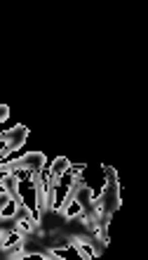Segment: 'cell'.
I'll use <instances>...</instances> for the list:
<instances>
[{
    "label": "cell",
    "mask_w": 148,
    "mask_h": 260,
    "mask_svg": "<svg viewBox=\"0 0 148 260\" xmlns=\"http://www.w3.org/2000/svg\"><path fill=\"white\" fill-rule=\"evenodd\" d=\"M68 246L73 248L82 260H94L101 253L99 248H96V241L89 239V237H68Z\"/></svg>",
    "instance_id": "cell-1"
},
{
    "label": "cell",
    "mask_w": 148,
    "mask_h": 260,
    "mask_svg": "<svg viewBox=\"0 0 148 260\" xmlns=\"http://www.w3.org/2000/svg\"><path fill=\"white\" fill-rule=\"evenodd\" d=\"M68 166H71V161H68L66 156L54 158L52 168H50V180H47V185H50V187H59L61 178H64V175H66V171H68Z\"/></svg>",
    "instance_id": "cell-2"
},
{
    "label": "cell",
    "mask_w": 148,
    "mask_h": 260,
    "mask_svg": "<svg viewBox=\"0 0 148 260\" xmlns=\"http://www.w3.org/2000/svg\"><path fill=\"white\" fill-rule=\"evenodd\" d=\"M85 211H87V208L82 206L80 197H78V199H73V201H71V204H68L66 208H64V211H61V215H64L66 220H73V218H80V215H82Z\"/></svg>",
    "instance_id": "cell-3"
},
{
    "label": "cell",
    "mask_w": 148,
    "mask_h": 260,
    "mask_svg": "<svg viewBox=\"0 0 148 260\" xmlns=\"http://www.w3.org/2000/svg\"><path fill=\"white\" fill-rule=\"evenodd\" d=\"M7 258L10 260H26V258H40V253H28L26 248H24V244H19V246H14L7 251Z\"/></svg>",
    "instance_id": "cell-4"
},
{
    "label": "cell",
    "mask_w": 148,
    "mask_h": 260,
    "mask_svg": "<svg viewBox=\"0 0 148 260\" xmlns=\"http://www.w3.org/2000/svg\"><path fill=\"white\" fill-rule=\"evenodd\" d=\"M17 211H19V208L14 204V199H10L7 204L0 206V222H3V220H14L17 218Z\"/></svg>",
    "instance_id": "cell-5"
},
{
    "label": "cell",
    "mask_w": 148,
    "mask_h": 260,
    "mask_svg": "<svg viewBox=\"0 0 148 260\" xmlns=\"http://www.w3.org/2000/svg\"><path fill=\"white\" fill-rule=\"evenodd\" d=\"M68 175H71V180L75 178H82V173H85V164H71L68 166Z\"/></svg>",
    "instance_id": "cell-6"
},
{
    "label": "cell",
    "mask_w": 148,
    "mask_h": 260,
    "mask_svg": "<svg viewBox=\"0 0 148 260\" xmlns=\"http://www.w3.org/2000/svg\"><path fill=\"white\" fill-rule=\"evenodd\" d=\"M7 116H10V107L0 104V125H3V121H7Z\"/></svg>",
    "instance_id": "cell-7"
}]
</instances>
